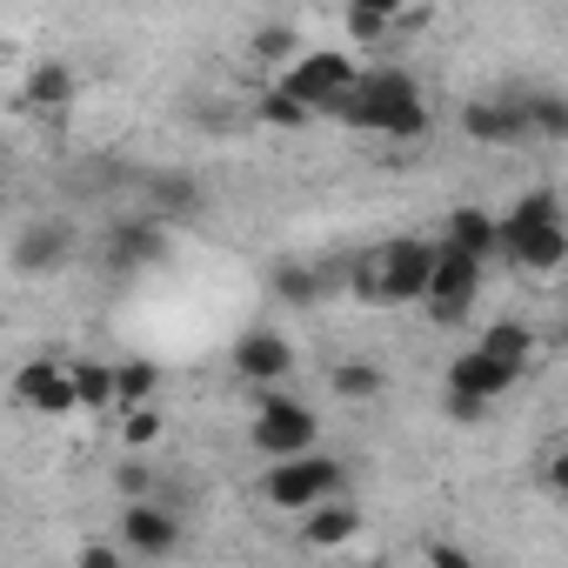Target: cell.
<instances>
[{"mask_svg": "<svg viewBox=\"0 0 568 568\" xmlns=\"http://www.w3.org/2000/svg\"><path fill=\"white\" fill-rule=\"evenodd\" d=\"M328 108H335L355 134H388V141H422V134H428L422 88H415V74H402V68L355 74V81H348Z\"/></svg>", "mask_w": 568, "mask_h": 568, "instance_id": "1", "label": "cell"}, {"mask_svg": "<svg viewBox=\"0 0 568 568\" xmlns=\"http://www.w3.org/2000/svg\"><path fill=\"white\" fill-rule=\"evenodd\" d=\"M428 267H435V241L402 234V241L368 247V254L348 267V288H355L362 308H408V302L428 295Z\"/></svg>", "mask_w": 568, "mask_h": 568, "instance_id": "2", "label": "cell"}, {"mask_svg": "<svg viewBox=\"0 0 568 568\" xmlns=\"http://www.w3.org/2000/svg\"><path fill=\"white\" fill-rule=\"evenodd\" d=\"M495 254H508V261L528 267V274H555V267L568 261V221H561L555 187L521 194V201L495 221Z\"/></svg>", "mask_w": 568, "mask_h": 568, "instance_id": "3", "label": "cell"}, {"mask_svg": "<svg viewBox=\"0 0 568 568\" xmlns=\"http://www.w3.org/2000/svg\"><path fill=\"white\" fill-rule=\"evenodd\" d=\"M322 495H342V462H335V455H315V448L281 455V462H267V475H261V501L281 508V515H302V508H315Z\"/></svg>", "mask_w": 568, "mask_h": 568, "instance_id": "4", "label": "cell"}, {"mask_svg": "<svg viewBox=\"0 0 568 568\" xmlns=\"http://www.w3.org/2000/svg\"><path fill=\"white\" fill-rule=\"evenodd\" d=\"M481 267L488 261H468V254H455V247H442L435 241V267H428V315L442 322V328H455V322H468V308L481 302Z\"/></svg>", "mask_w": 568, "mask_h": 568, "instance_id": "5", "label": "cell"}, {"mask_svg": "<svg viewBox=\"0 0 568 568\" xmlns=\"http://www.w3.org/2000/svg\"><path fill=\"white\" fill-rule=\"evenodd\" d=\"M315 435H322V422H315L302 402H288V395H267V402L254 408V422H247V442H254V455H267V462L315 448Z\"/></svg>", "mask_w": 568, "mask_h": 568, "instance_id": "6", "label": "cell"}, {"mask_svg": "<svg viewBox=\"0 0 568 568\" xmlns=\"http://www.w3.org/2000/svg\"><path fill=\"white\" fill-rule=\"evenodd\" d=\"M348 81H355V61H348L342 48H308V54H295L288 68L274 74V88H281V94H295L302 108H328Z\"/></svg>", "mask_w": 568, "mask_h": 568, "instance_id": "7", "label": "cell"}, {"mask_svg": "<svg viewBox=\"0 0 568 568\" xmlns=\"http://www.w3.org/2000/svg\"><path fill=\"white\" fill-rule=\"evenodd\" d=\"M462 134L475 148H521V141H535L528 134V88H501L488 101H468L462 108Z\"/></svg>", "mask_w": 568, "mask_h": 568, "instance_id": "8", "label": "cell"}, {"mask_svg": "<svg viewBox=\"0 0 568 568\" xmlns=\"http://www.w3.org/2000/svg\"><path fill=\"white\" fill-rule=\"evenodd\" d=\"M101 261L114 267V274H134V267H154V261H168V234H161V221L148 214H134V221H114L108 227V241H101Z\"/></svg>", "mask_w": 568, "mask_h": 568, "instance_id": "9", "label": "cell"}, {"mask_svg": "<svg viewBox=\"0 0 568 568\" xmlns=\"http://www.w3.org/2000/svg\"><path fill=\"white\" fill-rule=\"evenodd\" d=\"M14 402L34 408V415H74V375H68V362L34 355V362L14 375Z\"/></svg>", "mask_w": 568, "mask_h": 568, "instance_id": "10", "label": "cell"}, {"mask_svg": "<svg viewBox=\"0 0 568 568\" xmlns=\"http://www.w3.org/2000/svg\"><path fill=\"white\" fill-rule=\"evenodd\" d=\"M121 548H128V555H174V548H181V521H174L161 501L134 495V501L121 508Z\"/></svg>", "mask_w": 568, "mask_h": 568, "instance_id": "11", "label": "cell"}, {"mask_svg": "<svg viewBox=\"0 0 568 568\" xmlns=\"http://www.w3.org/2000/svg\"><path fill=\"white\" fill-rule=\"evenodd\" d=\"M74 261V227L68 221H28L14 234V267L21 274H61Z\"/></svg>", "mask_w": 568, "mask_h": 568, "instance_id": "12", "label": "cell"}, {"mask_svg": "<svg viewBox=\"0 0 568 568\" xmlns=\"http://www.w3.org/2000/svg\"><path fill=\"white\" fill-rule=\"evenodd\" d=\"M234 368H241V382H281L295 368V348H288V335H274V328H247L234 342Z\"/></svg>", "mask_w": 568, "mask_h": 568, "instance_id": "13", "label": "cell"}, {"mask_svg": "<svg viewBox=\"0 0 568 568\" xmlns=\"http://www.w3.org/2000/svg\"><path fill=\"white\" fill-rule=\"evenodd\" d=\"M448 388H455V395H481V402H495V395H508V388H515V368H508V362H495L488 348H468V355H455V362H448Z\"/></svg>", "mask_w": 568, "mask_h": 568, "instance_id": "14", "label": "cell"}, {"mask_svg": "<svg viewBox=\"0 0 568 568\" xmlns=\"http://www.w3.org/2000/svg\"><path fill=\"white\" fill-rule=\"evenodd\" d=\"M355 535H362V508H355V501L322 495L315 508H302V541H308V548H342V541H355Z\"/></svg>", "mask_w": 568, "mask_h": 568, "instance_id": "15", "label": "cell"}, {"mask_svg": "<svg viewBox=\"0 0 568 568\" xmlns=\"http://www.w3.org/2000/svg\"><path fill=\"white\" fill-rule=\"evenodd\" d=\"M442 247H455V254H468V261H488V254H495V214H488V207H455Z\"/></svg>", "mask_w": 568, "mask_h": 568, "instance_id": "16", "label": "cell"}, {"mask_svg": "<svg viewBox=\"0 0 568 568\" xmlns=\"http://www.w3.org/2000/svg\"><path fill=\"white\" fill-rule=\"evenodd\" d=\"M74 94H81V81H74L68 61H41V68H28V108L54 114V108H68Z\"/></svg>", "mask_w": 568, "mask_h": 568, "instance_id": "17", "label": "cell"}, {"mask_svg": "<svg viewBox=\"0 0 568 568\" xmlns=\"http://www.w3.org/2000/svg\"><path fill=\"white\" fill-rule=\"evenodd\" d=\"M267 288H274V302H288V308H315L322 302V274L308 261H274Z\"/></svg>", "mask_w": 568, "mask_h": 568, "instance_id": "18", "label": "cell"}, {"mask_svg": "<svg viewBox=\"0 0 568 568\" xmlns=\"http://www.w3.org/2000/svg\"><path fill=\"white\" fill-rule=\"evenodd\" d=\"M475 348H488L495 362H508V368L521 375V368H528V355H535V335H528V322H495Z\"/></svg>", "mask_w": 568, "mask_h": 568, "instance_id": "19", "label": "cell"}, {"mask_svg": "<svg viewBox=\"0 0 568 568\" xmlns=\"http://www.w3.org/2000/svg\"><path fill=\"white\" fill-rule=\"evenodd\" d=\"M68 375H74V408H94V415L108 408L114 415V368L108 362H74Z\"/></svg>", "mask_w": 568, "mask_h": 568, "instance_id": "20", "label": "cell"}, {"mask_svg": "<svg viewBox=\"0 0 568 568\" xmlns=\"http://www.w3.org/2000/svg\"><path fill=\"white\" fill-rule=\"evenodd\" d=\"M528 134L535 141H561L568 134V101L555 88H528Z\"/></svg>", "mask_w": 568, "mask_h": 568, "instance_id": "21", "label": "cell"}, {"mask_svg": "<svg viewBox=\"0 0 568 568\" xmlns=\"http://www.w3.org/2000/svg\"><path fill=\"white\" fill-rule=\"evenodd\" d=\"M154 388H161V368L154 362H121L114 368V415L134 408V402H154Z\"/></svg>", "mask_w": 568, "mask_h": 568, "instance_id": "22", "label": "cell"}, {"mask_svg": "<svg viewBox=\"0 0 568 568\" xmlns=\"http://www.w3.org/2000/svg\"><path fill=\"white\" fill-rule=\"evenodd\" d=\"M328 388H335L342 402H375V395L388 388V375H382L375 362H342V368L328 375Z\"/></svg>", "mask_w": 568, "mask_h": 568, "instance_id": "23", "label": "cell"}, {"mask_svg": "<svg viewBox=\"0 0 568 568\" xmlns=\"http://www.w3.org/2000/svg\"><path fill=\"white\" fill-rule=\"evenodd\" d=\"M154 214H201V181L187 174H154Z\"/></svg>", "mask_w": 568, "mask_h": 568, "instance_id": "24", "label": "cell"}, {"mask_svg": "<svg viewBox=\"0 0 568 568\" xmlns=\"http://www.w3.org/2000/svg\"><path fill=\"white\" fill-rule=\"evenodd\" d=\"M261 121H267V128H281V134H302V128L315 121V108H302L295 94H281V88H267V94H261Z\"/></svg>", "mask_w": 568, "mask_h": 568, "instance_id": "25", "label": "cell"}, {"mask_svg": "<svg viewBox=\"0 0 568 568\" xmlns=\"http://www.w3.org/2000/svg\"><path fill=\"white\" fill-rule=\"evenodd\" d=\"M254 54H261V61H274V68H288V61L302 54V41H295V28H288V21H267V28L254 34Z\"/></svg>", "mask_w": 568, "mask_h": 568, "instance_id": "26", "label": "cell"}, {"mask_svg": "<svg viewBox=\"0 0 568 568\" xmlns=\"http://www.w3.org/2000/svg\"><path fill=\"white\" fill-rule=\"evenodd\" d=\"M121 442L141 455V448H154L161 442V415L148 408V402H134V408H121Z\"/></svg>", "mask_w": 568, "mask_h": 568, "instance_id": "27", "label": "cell"}, {"mask_svg": "<svg viewBox=\"0 0 568 568\" xmlns=\"http://www.w3.org/2000/svg\"><path fill=\"white\" fill-rule=\"evenodd\" d=\"M395 28H402V21H382V14H362V8H348V34H355V41H388Z\"/></svg>", "mask_w": 568, "mask_h": 568, "instance_id": "28", "label": "cell"}, {"mask_svg": "<svg viewBox=\"0 0 568 568\" xmlns=\"http://www.w3.org/2000/svg\"><path fill=\"white\" fill-rule=\"evenodd\" d=\"M114 481H121V495H128V501L154 488V475H148V462H121V475H114Z\"/></svg>", "mask_w": 568, "mask_h": 568, "instance_id": "29", "label": "cell"}, {"mask_svg": "<svg viewBox=\"0 0 568 568\" xmlns=\"http://www.w3.org/2000/svg\"><path fill=\"white\" fill-rule=\"evenodd\" d=\"M121 555H128L121 541H88V548H81V561H88V568H121Z\"/></svg>", "mask_w": 568, "mask_h": 568, "instance_id": "30", "label": "cell"}, {"mask_svg": "<svg viewBox=\"0 0 568 568\" xmlns=\"http://www.w3.org/2000/svg\"><path fill=\"white\" fill-rule=\"evenodd\" d=\"M448 415H455V422H481V415H488V402H481V395H455V388H448Z\"/></svg>", "mask_w": 568, "mask_h": 568, "instance_id": "31", "label": "cell"}, {"mask_svg": "<svg viewBox=\"0 0 568 568\" xmlns=\"http://www.w3.org/2000/svg\"><path fill=\"white\" fill-rule=\"evenodd\" d=\"M348 8H362V14H382V21H402V14H408V0H348Z\"/></svg>", "mask_w": 568, "mask_h": 568, "instance_id": "32", "label": "cell"}, {"mask_svg": "<svg viewBox=\"0 0 568 568\" xmlns=\"http://www.w3.org/2000/svg\"><path fill=\"white\" fill-rule=\"evenodd\" d=\"M428 561H435V568H468V548H455V541H435V548H428Z\"/></svg>", "mask_w": 568, "mask_h": 568, "instance_id": "33", "label": "cell"}]
</instances>
